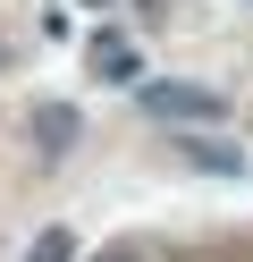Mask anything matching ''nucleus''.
I'll return each mask as SVG.
<instances>
[{
    "mask_svg": "<svg viewBox=\"0 0 253 262\" xmlns=\"http://www.w3.org/2000/svg\"><path fill=\"white\" fill-rule=\"evenodd\" d=\"M144 102H152V110H177V119H211V110H219L211 93H177V85H152Z\"/></svg>",
    "mask_w": 253,
    "mask_h": 262,
    "instance_id": "f257e3e1",
    "label": "nucleus"
},
{
    "mask_svg": "<svg viewBox=\"0 0 253 262\" xmlns=\"http://www.w3.org/2000/svg\"><path fill=\"white\" fill-rule=\"evenodd\" d=\"M67 254H76V245H67V228H42V237L26 245V262H67Z\"/></svg>",
    "mask_w": 253,
    "mask_h": 262,
    "instance_id": "f03ea898",
    "label": "nucleus"
},
{
    "mask_svg": "<svg viewBox=\"0 0 253 262\" xmlns=\"http://www.w3.org/2000/svg\"><path fill=\"white\" fill-rule=\"evenodd\" d=\"M93 59H101V68H110V76H135V51H127V42H118V34H101V42H93Z\"/></svg>",
    "mask_w": 253,
    "mask_h": 262,
    "instance_id": "7ed1b4c3",
    "label": "nucleus"
}]
</instances>
